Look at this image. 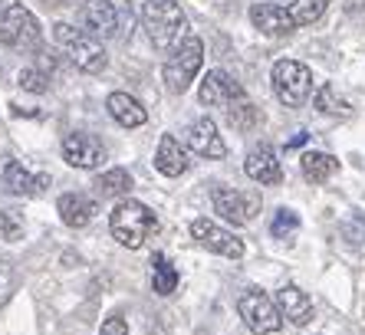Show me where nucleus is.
<instances>
[{"mask_svg":"<svg viewBox=\"0 0 365 335\" xmlns=\"http://www.w3.org/2000/svg\"><path fill=\"white\" fill-rule=\"evenodd\" d=\"M142 26L155 50L171 53L178 50L187 36V17L178 0H145L142 4Z\"/></svg>","mask_w":365,"mask_h":335,"instance_id":"f257e3e1","label":"nucleus"},{"mask_svg":"<svg viewBox=\"0 0 365 335\" xmlns=\"http://www.w3.org/2000/svg\"><path fill=\"white\" fill-rule=\"evenodd\" d=\"M53 40H56V46L63 50V56H66L76 69H83V73L96 76L106 69V63H109L102 43L96 40L93 34H86V30H76V26H69V24H56L53 26Z\"/></svg>","mask_w":365,"mask_h":335,"instance_id":"f03ea898","label":"nucleus"},{"mask_svg":"<svg viewBox=\"0 0 365 335\" xmlns=\"http://www.w3.org/2000/svg\"><path fill=\"white\" fill-rule=\"evenodd\" d=\"M109 230L122 247L138 250V247L158 230V220H155V214L145 207L142 201H119L115 210L109 214Z\"/></svg>","mask_w":365,"mask_h":335,"instance_id":"7ed1b4c3","label":"nucleus"},{"mask_svg":"<svg viewBox=\"0 0 365 335\" xmlns=\"http://www.w3.org/2000/svg\"><path fill=\"white\" fill-rule=\"evenodd\" d=\"M0 43L17 53H36L43 46L40 20L17 0L0 10Z\"/></svg>","mask_w":365,"mask_h":335,"instance_id":"20e7f679","label":"nucleus"},{"mask_svg":"<svg viewBox=\"0 0 365 335\" xmlns=\"http://www.w3.org/2000/svg\"><path fill=\"white\" fill-rule=\"evenodd\" d=\"M204 63V43L197 36H185L178 50H171V56L165 59V69H162V79L168 86V93H185L187 86L195 83L197 69Z\"/></svg>","mask_w":365,"mask_h":335,"instance_id":"39448f33","label":"nucleus"},{"mask_svg":"<svg viewBox=\"0 0 365 335\" xmlns=\"http://www.w3.org/2000/svg\"><path fill=\"white\" fill-rule=\"evenodd\" d=\"M270 79H273L277 99H280L283 105H289V109H299V105L309 99V93H313V73H309V66L297 63V59H280V63L273 66Z\"/></svg>","mask_w":365,"mask_h":335,"instance_id":"423d86ee","label":"nucleus"},{"mask_svg":"<svg viewBox=\"0 0 365 335\" xmlns=\"http://www.w3.org/2000/svg\"><path fill=\"white\" fill-rule=\"evenodd\" d=\"M237 312L254 335H270L283 326V316L277 309V302L267 293H260V289H247L237 299Z\"/></svg>","mask_w":365,"mask_h":335,"instance_id":"0eeeda50","label":"nucleus"},{"mask_svg":"<svg viewBox=\"0 0 365 335\" xmlns=\"http://www.w3.org/2000/svg\"><path fill=\"white\" fill-rule=\"evenodd\" d=\"M211 204L227 224L244 227L254 220L257 207H260V197H257V194H247V191H237V187H214Z\"/></svg>","mask_w":365,"mask_h":335,"instance_id":"6e6552de","label":"nucleus"},{"mask_svg":"<svg viewBox=\"0 0 365 335\" xmlns=\"http://www.w3.org/2000/svg\"><path fill=\"white\" fill-rule=\"evenodd\" d=\"M197 99H201V105H207V109H230L234 102L247 99V93L234 76H227L224 69H211V73L201 79Z\"/></svg>","mask_w":365,"mask_h":335,"instance_id":"1a4fd4ad","label":"nucleus"},{"mask_svg":"<svg viewBox=\"0 0 365 335\" xmlns=\"http://www.w3.org/2000/svg\"><path fill=\"white\" fill-rule=\"evenodd\" d=\"M191 237L201 243L204 250L221 253V257H227V260H240V257H244V240H237L230 230L217 227L207 217H197L195 224H191Z\"/></svg>","mask_w":365,"mask_h":335,"instance_id":"9d476101","label":"nucleus"},{"mask_svg":"<svg viewBox=\"0 0 365 335\" xmlns=\"http://www.w3.org/2000/svg\"><path fill=\"white\" fill-rule=\"evenodd\" d=\"M63 158L73 168H83V171H93L106 161V145L96 138V135L86 132H73L63 138Z\"/></svg>","mask_w":365,"mask_h":335,"instance_id":"9b49d317","label":"nucleus"},{"mask_svg":"<svg viewBox=\"0 0 365 335\" xmlns=\"http://www.w3.org/2000/svg\"><path fill=\"white\" fill-rule=\"evenodd\" d=\"M79 20H83L86 34H93L96 40H109V36L119 34V10L112 0H86L83 10H79Z\"/></svg>","mask_w":365,"mask_h":335,"instance_id":"f8f14e48","label":"nucleus"},{"mask_svg":"<svg viewBox=\"0 0 365 335\" xmlns=\"http://www.w3.org/2000/svg\"><path fill=\"white\" fill-rule=\"evenodd\" d=\"M185 142H187V148L195 151V155H201V158H224V155H227V145H224V138L217 135V125H214L207 115L195 118V122L187 125Z\"/></svg>","mask_w":365,"mask_h":335,"instance_id":"ddd939ff","label":"nucleus"},{"mask_svg":"<svg viewBox=\"0 0 365 335\" xmlns=\"http://www.w3.org/2000/svg\"><path fill=\"white\" fill-rule=\"evenodd\" d=\"M250 24L264 36H289L297 30L289 10L280 7V4H254V7H250Z\"/></svg>","mask_w":365,"mask_h":335,"instance_id":"4468645a","label":"nucleus"},{"mask_svg":"<svg viewBox=\"0 0 365 335\" xmlns=\"http://www.w3.org/2000/svg\"><path fill=\"white\" fill-rule=\"evenodd\" d=\"M244 171L250 181H257V185H280V177H283L277 151H273L267 142L250 148V155H247V161H244Z\"/></svg>","mask_w":365,"mask_h":335,"instance_id":"2eb2a0df","label":"nucleus"},{"mask_svg":"<svg viewBox=\"0 0 365 335\" xmlns=\"http://www.w3.org/2000/svg\"><path fill=\"white\" fill-rule=\"evenodd\" d=\"M4 185H7L10 194H17V197H36L50 187V175H34V171H26L20 161H7L4 168Z\"/></svg>","mask_w":365,"mask_h":335,"instance_id":"dca6fc26","label":"nucleus"},{"mask_svg":"<svg viewBox=\"0 0 365 335\" xmlns=\"http://www.w3.org/2000/svg\"><path fill=\"white\" fill-rule=\"evenodd\" d=\"M56 210H60V217L66 227H86V224H93V217L99 214V204L89 197V194L83 191H69L63 194L60 201H56Z\"/></svg>","mask_w":365,"mask_h":335,"instance_id":"f3484780","label":"nucleus"},{"mask_svg":"<svg viewBox=\"0 0 365 335\" xmlns=\"http://www.w3.org/2000/svg\"><path fill=\"white\" fill-rule=\"evenodd\" d=\"M277 309L283 319H289L293 326H309L313 319V299L299 289V286H283L277 293Z\"/></svg>","mask_w":365,"mask_h":335,"instance_id":"a211bd4d","label":"nucleus"},{"mask_svg":"<svg viewBox=\"0 0 365 335\" xmlns=\"http://www.w3.org/2000/svg\"><path fill=\"white\" fill-rule=\"evenodd\" d=\"M187 151L185 145L175 138V135H162V142H158V151H155V168L162 171L165 177H181L187 171Z\"/></svg>","mask_w":365,"mask_h":335,"instance_id":"6ab92c4d","label":"nucleus"},{"mask_svg":"<svg viewBox=\"0 0 365 335\" xmlns=\"http://www.w3.org/2000/svg\"><path fill=\"white\" fill-rule=\"evenodd\" d=\"M106 109H109V115L115 118L122 128H138V125H145V118H148V112L142 109V102L128 93H112L109 99H106Z\"/></svg>","mask_w":365,"mask_h":335,"instance_id":"aec40b11","label":"nucleus"},{"mask_svg":"<svg viewBox=\"0 0 365 335\" xmlns=\"http://www.w3.org/2000/svg\"><path fill=\"white\" fill-rule=\"evenodd\" d=\"M299 168H303L306 181H313V185H326V181L339 171V161L332 158V155H326V151H306L303 161H299Z\"/></svg>","mask_w":365,"mask_h":335,"instance_id":"412c9836","label":"nucleus"},{"mask_svg":"<svg viewBox=\"0 0 365 335\" xmlns=\"http://www.w3.org/2000/svg\"><path fill=\"white\" fill-rule=\"evenodd\" d=\"M93 187L102 197H122V194L132 191V175H128L125 168H109V171H102V175L96 177Z\"/></svg>","mask_w":365,"mask_h":335,"instance_id":"4be33fe9","label":"nucleus"},{"mask_svg":"<svg viewBox=\"0 0 365 335\" xmlns=\"http://www.w3.org/2000/svg\"><path fill=\"white\" fill-rule=\"evenodd\" d=\"M152 286L158 296H171L178 289V269L171 267L165 253H155L152 257Z\"/></svg>","mask_w":365,"mask_h":335,"instance_id":"5701e85b","label":"nucleus"},{"mask_svg":"<svg viewBox=\"0 0 365 335\" xmlns=\"http://www.w3.org/2000/svg\"><path fill=\"white\" fill-rule=\"evenodd\" d=\"M316 109L326 112V115H352V109H349V102L342 99L339 93H336V86L323 83L319 89H316Z\"/></svg>","mask_w":365,"mask_h":335,"instance_id":"b1692460","label":"nucleus"},{"mask_svg":"<svg viewBox=\"0 0 365 335\" xmlns=\"http://www.w3.org/2000/svg\"><path fill=\"white\" fill-rule=\"evenodd\" d=\"M227 122H230V128H237V132H250V128L260 122V109H257L250 99H240L227 109Z\"/></svg>","mask_w":365,"mask_h":335,"instance_id":"393cba45","label":"nucleus"},{"mask_svg":"<svg viewBox=\"0 0 365 335\" xmlns=\"http://www.w3.org/2000/svg\"><path fill=\"white\" fill-rule=\"evenodd\" d=\"M326 7H329V0H293L289 17H293L297 26H313L326 14Z\"/></svg>","mask_w":365,"mask_h":335,"instance_id":"a878e982","label":"nucleus"},{"mask_svg":"<svg viewBox=\"0 0 365 335\" xmlns=\"http://www.w3.org/2000/svg\"><path fill=\"white\" fill-rule=\"evenodd\" d=\"M20 234H24V214H20L7 197H0V237L20 240Z\"/></svg>","mask_w":365,"mask_h":335,"instance_id":"bb28decb","label":"nucleus"},{"mask_svg":"<svg viewBox=\"0 0 365 335\" xmlns=\"http://www.w3.org/2000/svg\"><path fill=\"white\" fill-rule=\"evenodd\" d=\"M297 230H299V217L293 214V210H277V217H273V224H270V234L277 237V240H293L297 237Z\"/></svg>","mask_w":365,"mask_h":335,"instance_id":"cd10ccee","label":"nucleus"},{"mask_svg":"<svg viewBox=\"0 0 365 335\" xmlns=\"http://www.w3.org/2000/svg\"><path fill=\"white\" fill-rule=\"evenodd\" d=\"M20 86H24L26 93H46V89H50V79H46V73H40V69H24V73H20Z\"/></svg>","mask_w":365,"mask_h":335,"instance_id":"c85d7f7f","label":"nucleus"},{"mask_svg":"<svg viewBox=\"0 0 365 335\" xmlns=\"http://www.w3.org/2000/svg\"><path fill=\"white\" fill-rule=\"evenodd\" d=\"M99 335H128V322L122 316H109L106 322H102Z\"/></svg>","mask_w":365,"mask_h":335,"instance_id":"c756f323","label":"nucleus"},{"mask_svg":"<svg viewBox=\"0 0 365 335\" xmlns=\"http://www.w3.org/2000/svg\"><path fill=\"white\" fill-rule=\"evenodd\" d=\"M10 286H14V269H10L7 263L0 260V299L10 293Z\"/></svg>","mask_w":365,"mask_h":335,"instance_id":"7c9ffc66","label":"nucleus"},{"mask_svg":"<svg viewBox=\"0 0 365 335\" xmlns=\"http://www.w3.org/2000/svg\"><path fill=\"white\" fill-rule=\"evenodd\" d=\"M306 142V132H299V135H293V142H289V148H297V145H303Z\"/></svg>","mask_w":365,"mask_h":335,"instance_id":"2f4dec72","label":"nucleus"},{"mask_svg":"<svg viewBox=\"0 0 365 335\" xmlns=\"http://www.w3.org/2000/svg\"><path fill=\"white\" fill-rule=\"evenodd\" d=\"M201 335H207V332H201Z\"/></svg>","mask_w":365,"mask_h":335,"instance_id":"473e14b6","label":"nucleus"}]
</instances>
